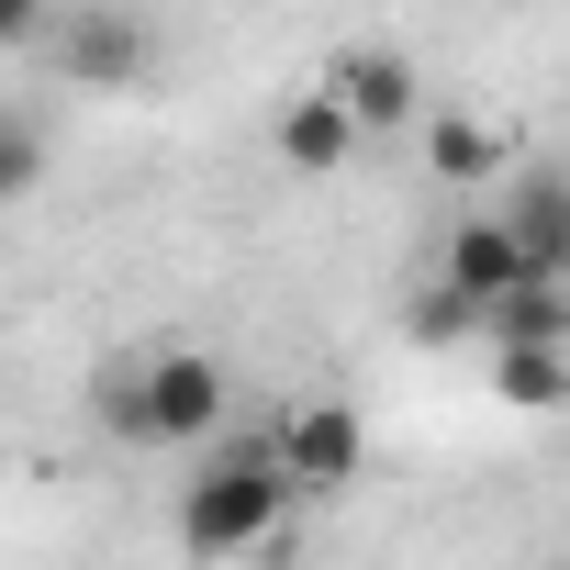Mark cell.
Returning <instances> with one entry per match:
<instances>
[{
  "label": "cell",
  "mask_w": 570,
  "mask_h": 570,
  "mask_svg": "<svg viewBox=\"0 0 570 570\" xmlns=\"http://www.w3.org/2000/svg\"><path fill=\"white\" fill-rule=\"evenodd\" d=\"M358 459H370L358 403H303V414H279V481H292V492H336V481H358Z\"/></svg>",
  "instance_id": "8992f818"
},
{
  "label": "cell",
  "mask_w": 570,
  "mask_h": 570,
  "mask_svg": "<svg viewBox=\"0 0 570 570\" xmlns=\"http://www.w3.org/2000/svg\"><path fill=\"white\" fill-rule=\"evenodd\" d=\"M46 57L68 90H135L157 68V23L124 12V0H68V12L46 23Z\"/></svg>",
  "instance_id": "7a4b0ae2"
},
{
  "label": "cell",
  "mask_w": 570,
  "mask_h": 570,
  "mask_svg": "<svg viewBox=\"0 0 570 570\" xmlns=\"http://www.w3.org/2000/svg\"><path fill=\"white\" fill-rule=\"evenodd\" d=\"M481 347H570V279H525L481 314Z\"/></svg>",
  "instance_id": "9c48e42d"
},
{
  "label": "cell",
  "mask_w": 570,
  "mask_h": 570,
  "mask_svg": "<svg viewBox=\"0 0 570 570\" xmlns=\"http://www.w3.org/2000/svg\"><path fill=\"white\" fill-rule=\"evenodd\" d=\"M492 235L514 246L525 279H570V168H503Z\"/></svg>",
  "instance_id": "277c9868"
},
{
  "label": "cell",
  "mask_w": 570,
  "mask_h": 570,
  "mask_svg": "<svg viewBox=\"0 0 570 570\" xmlns=\"http://www.w3.org/2000/svg\"><path fill=\"white\" fill-rule=\"evenodd\" d=\"M537 570H570V559H537Z\"/></svg>",
  "instance_id": "2e32d148"
},
{
  "label": "cell",
  "mask_w": 570,
  "mask_h": 570,
  "mask_svg": "<svg viewBox=\"0 0 570 570\" xmlns=\"http://www.w3.org/2000/svg\"><path fill=\"white\" fill-rule=\"evenodd\" d=\"M503 135L470 124V112H425V179H503Z\"/></svg>",
  "instance_id": "30bf717a"
},
{
  "label": "cell",
  "mask_w": 570,
  "mask_h": 570,
  "mask_svg": "<svg viewBox=\"0 0 570 570\" xmlns=\"http://www.w3.org/2000/svg\"><path fill=\"white\" fill-rule=\"evenodd\" d=\"M436 292H459L470 314H492L503 292H525V268H514V246L492 235V213H470V224L436 246Z\"/></svg>",
  "instance_id": "52a82bcc"
},
{
  "label": "cell",
  "mask_w": 570,
  "mask_h": 570,
  "mask_svg": "<svg viewBox=\"0 0 570 570\" xmlns=\"http://www.w3.org/2000/svg\"><path fill=\"white\" fill-rule=\"evenodd\" d=\"M46 179V124L35 112H0V202H23Z\"/></svg>",
  "instance_id": "4fadbf2b"
},
{
  "label": "cell",
  "mask_w": 570,
  "mask_h": 570,
  "mask_svg": "<svg viewBox=\"0 0 570 570\" xmlns=\"http://www.w3.org/2000/svg\"><path fill=\"white\" fill-rule=\"evenodd\" d=\"M425 347H459V336H481V314L459 303V292H436V279H425V292H414V314H403Z\"/></svg>",
  "instance_id": "5bb4252c"
},
{
  "label": "cell",
  "mask_w": 570,
  "mask_h": 570,
  "mask_svg": "<svg viewBox=\"0 0 570 570\" xmlns=\"http://www.w3.org/2000/svg\"><path fill=\"white\" fill-rule=\"evenodd\" d=\"M279 503H292V481H279V425H246L224 436L190 492H179V548L190 559H246L257 537H279Z\"/></svg>",
  "instance_id": "6da1fadb"
},
{
  "label": "cell",
  "mask_w": 570,
  "mask_h": 570,
  "mask_svg": "<svg viewBox=\"0 0 570 570\" xmlns=\"http://www.w3.org/2000/svg\"><path fill=\"white\" fill-rule=\"evenodd\" d=\"M358 135H403L414 112H425V68L403 57V46H336L325 57V79H314Z\"/></svg>",
  "instance_id": "3957f363"
},
{
  "label": "cell",
  "mask_w": 570,
  "mask_h": 570,
  "mask_svg": "<svg viewBox=\"0 0 570 570\" xmlns=\"http://www.w3.org/2000/svg\"><path fill=\"white\" fill-rule=\"evenodd\" d=\"M492 392L514 414H570V347H492Z\"/></svg>",
  "instance_id": "8fae6325"
},
{
  "label": "cell",
  "mask_w": 570,
  "mask_h": 570,
  "mask_svg": "<svg viewBox=\"0 0 570 570\" xmlns=\"http://www.w3.org/2000/svg\"><path fill=\"white\" fill-rule=\"evenodd\" d=\"M224 370L202 347H146V448H202L224 436Z\"/></svg>",
  "instance_id": "5b68a950"
},
{
  "label": "cell",
  "mask_w": 570,
  "mask_h": 570,
  "mask_svg": "<svg viewBox=\"0 0 570 570\" xmlns=\"http://www.w3.org/2000/svg\"><path fill=\"white\" fill-rule=\"evenodd\" d=\"M12 46H46V12H35V0H0V57H12Z\"/></svg>",
  "instance_id": "9a60e30c"
},
{
  "label": "cell",
  "mask_w": 570,
  "mask_h": 570,
  "mask_svg": "<svg viewBox=\"0 0 570 570\" xmlns=\"http://www.w3.org/2000/svg\"><path fill=\"white\" fill-rule=\"evenodd\" d=\"M279 168H292V179H336L347 157H358V124L325 101V90H292V101H279Z\"/></svg>",
  "instance_id": "ba28073f"
},
{
  "label": "cell",
  "mask_w": 570,
  "mask_h": 570,
  "mask_svg": "<svg viewBox=\"0 0 570 570\" xmlns=\"http://www.w3.org/2000/svg\"><path fill=\"white\" fill-rule=\"evenodd\" d=\"M101 425L124 436V448H146V347H124V358H101Z\"/></svg>",
  "instance_id": "7c38bea8"
}]
</instances>
